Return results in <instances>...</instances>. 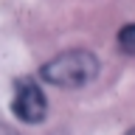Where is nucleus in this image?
Wrapping results in <instances>:
<instances>
[{
    "label": "nucleus",
    "instance_id": "nucleus-1",
    "mask_svg": "<svg viewBox=\"0 0 135 135\" xmlns=\"http://www.w3.org/2000/svg\"><path fill=\"white\" fill-rule=\"evenodd\" d=\"M42 82L54 87H84L99 76V59L90 51H65L40 68Z\"/></svg>",
    "mask_w": 135,
    "mask_h": 135
},
{
    "label": "nucleus",
    "instance_id": "nucleus-2",
    "mask_svg": "<svg viewBox=\"0 0 135 135\" xmlns=\"http://www.w3.org/2000/svg\"><path fill=\"white\" fill-rule=\"evenodd\" d=\"M11 110L14 115L23 121V124H40L45 113H48V101H45V93L40 90L37 79H17L14 84V101H11Z\"/></svg>",
    "mask_w": 135,
    "mask_h": 135
},
{
    "label": "nucleus",
    "instance_id": "nucleus-3",
    "mask_svg": "<svg viewBox=\"0 0 135 135\" xmlns=\"http://www.w3.org/2000/svg\"><path fill=\"white\" fill-rule=\"evenodd\" d=\"M118 48L124 51L127 56H135V23L124 25V28L118 31Z\"/></svg>",
    "mask_w": 135,
    "mask_h": 135
},
{
    "label": "nucleus",
    "instance_id": "nucleus-4",
    "mask_svg": "<svg viewBox=\"0 0 135 135\" xmlns=\"http://www.w3.org/2000/svg\"><path fill=\"white\" fill-rule=\"evenodd\" d=\"M127 135H135V129H129V132H127Z\"/></svg>",
    "mask_w": 135,
    "mask_h": 135
}]
</instances>
